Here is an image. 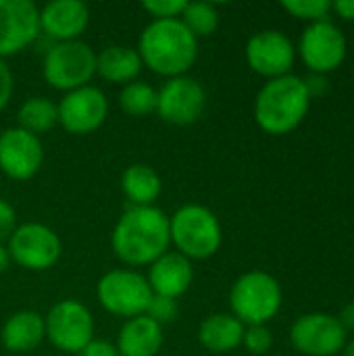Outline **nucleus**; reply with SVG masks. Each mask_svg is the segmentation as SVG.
<instances>
[{
	"mask_svg": "<svg viewBox=\"0 0 354 356\" xmlns=\"http://www.w3.org/2000/svg\"><path fill=\"white\" fill-rule=\"evenodd\" d=\"M338 321L342 323V327L348 332V330H353L354 332V302L351 305H346L342 311H340V315H338Z\"/></svg>",
	"mask_w": 354,
	"mask_h": 356,
	"instance_id": "obj_36",
	"label": "nucleus"
},
{
	"mask_svg": "<svg viewBox=\"0 0 354 356\" xmlns=\"http://www.w3.org/2000/svg\"><path fill=\"white\" fill-rule=\"evenodd\" d=\"M96 296L108 313L134 319L146 313L152 290L144 275L131 269H117L100 277L96 286Z\"/></svg>",
	"mask_w": 354,
	"mask_h": 356,
	"instance_id": "obj_7",
	"label": "nucleus"
},
{
	"mask_svg": "<svg viewBox=\"0 0 354 356\" xmlns=\"http://www.w3.org/2000/svg\"><path fill=\"white\" fill-rule=\"evenodd\" d=\"M88 21L90 10L79 0H52L40 8V31L56 42L79 40Z\"/></svg>",
	"mask_w": 354,
	"mask_h": 356,
	"instance_id": "obj_17",
	"label": "nucleus"
},
{
	"mask_svg": "<svg viewBox=\"0 0 354 356\" xmlns=\"http://www.w3.org/2000/svg\"><path fill=\"white\" fill-rule=\"evenodd\" d=\"M246 60L250 69L263 77H284L290 75L294 65V46L286 33L277 29H265L248 40Z\"/></svg>",
	"mask_w": 354,
	"mask_h": 356,
	"instance_id": "obj_16",
	"label": "nucleus"
},
{
	"mask_svg": "<svg viewBox=\"0 0 354 356\" xmlns=\"http://www.w3.org/2000/svg\"><path fill=\"white\" fill-rule=\"evenodd\" d=\"M303 81H305V88L309 92V98L323 96L328 92V88H330L325 75H321V73H309L307 77H303Z\"/></svg>",
	"mask_w": 354,
	"mask_h": 356,
	"instance_id": "obj_34",
	"label": "nucleus"
},
{
	"mask_svg": "<svg viewBox=\"0 0 354 356\" xmlns=\"http://www.w3.org/2000/svg\"><path fill=\"white\" fill-rule=\"evenodd\" d=\"M44 161V146L38 136L21 129L8 127L0 134V171L10 179L33 177Z\"/></svg>",
	"mask_w": 354,
	"mask_h": 356,
	"instance_id": "obj_14",
	"label": "nucleus"
},
{
	"mask_svg": "<svg viewBox=\"0 0 354 356\" xmlns=\"http://www.w3.org/2000/svg\"><path fill=\"white\" fill-rule=\"evenodd\" d=\"M58 123L69 134H90L98 129L108 115V100L102 90L94 86H83L71 90L58 102Z\"/></svg>",
	"mask_w": 354,
	"mask_h": 356,
	"instance_id": "obj_13",
	"label": "nucleus"
},
{
	"mask_svg": "<svg viewBox=\"0 0 354 356\" xmlns=\"http://www.w3.org/2000/svg\"><path fill=\"white\" fill-rule=\"evenodd\" d=\"M10 265V254H8V248L4 244H0V273H4Z\"/></svg>",
	"mask_w": 354,
	"mask_h": 356,
	"instance_id": "obj_37",
	"label": "nucleus"
},
{
	"mask_svg": "<svg viewBox=\"0 0 354 356\" xmlns=\"http://www.w3.org/2000/svg\"><path fill=\"white\" fill-rule=\"evenodd\" d=\"M290 340L303 355L334 356L346 346V330L334 315L307 313L294 321Z\"/></svg>",
	"mask_w": 354,
	"mask_h": 356,
	"instance_id": "obj_9",
	"label": "nucleus"
},
{
	"mask_svg": "<svg viewBox=\"0 0 354 356\" xmlns=\"http://www.w3.org/2000/svg\"><path fill=\"white\" fill-rule=\"evenodd\" d=\"M17 119H19L17 127L25 129L33 136H40V134L50 131L58 123V108L50 98L33 96L21 104Z\"/></svg>",
	"mask_w": 354,
	"mask_h": 356,
	"instance_id": "obj_24",
	"label": "nucleus"
},
{
	"mask_svg": "<svg viewBox=\"0 0 354 356\" xmlns=\"http://www.w3.org/2000/svg\"><path fill=\"white\" fill-rule=\"evenodd\" d=\"M179 21L190 29V33L198 38L211 35L219 25V13L211 2H188Z\"/></svg>",
	"mask_w": 354,
	"mask_h": 356,
	"instance_id": "obj_26",
	"label": "nucleus"
},
{
	"mask_svg": "<svg viewBox=\"0 0 354 356\" xmlns=\"http://www.w3.org/2000/svg\"><path fill=\"white\" fill-rule=\"evenodd\" d=\"M332 8L346 21H354V0H338L332 4Z\"/></svg>",
	"mask_w": 354,
	"mask_h": 356,
	"instance_id": "obj_35",
	"label": "nucleus"
},
{
	"mask_svg": "<svg viewBox=\"0 0 354 356\" xmlns=\"http://www.w3.org/2000/svg\"><path fill=\"white\" fill-rule=\"evenodd\" d=\"M244 323L230 313H215L200 323L198 340L211 353H232L242 344Z\"/></svg>",
	"mask_w": 354,
	"mask_h": 356,
	"instance_id": "obj_20",
	"label": "nucleus"
},
{
	"mask_svg": "<svg viewBox=\"0 0 354 356\" xmlns=\"http://www.w3.org/2000/svg\"><path fill=\"white\" fill-rule=\"evenodd\" d=\"M159 94L146 81H131L119 94L121 108L131 117H146L156 111Z\"/></svg>",
	"mask_w": 354,
	"mask_h": 356,
	"instance_id": "obj_25",
	"label": "nucleus"
},
{
	"mask_svg": "<svg viewBox=\"0 0 354 356\" xmlns=\"http://www.w3.org/2000/svg\"><path fill=\"white\" fill-rule=\"evenodd\" d=\"M79 356H121L117 346L111 344V342H104V340H92L81 353Z\"/></svg>",
	"mask_w": 354,
	"mask_h": 356,
	"instance_id": "obj_33",
	"label": "nucleus"
},
{
	"mask_svg": "<svg viewBox=\"0 0 354 356\" xmlns=\"http://www.w3.org/2000/svg\"><path fill=\"white\" fill-rule=\"evenodd\" d=\"M146 280H148L152 294L177 298L190 288L194 280V269H192V263L184 254L167 250L163 257H159L150 265Z\"/></svg>",
	"mask_w": 354,
	"mask_h": 356,
	"instance_id": "obj_18",
	"label": "nucleus"
},
{
	"mask_svg": "<svg viewBox=\"0 0 354 356\" xmlns=\"http://www.w3.org/2000/svg\"><path fill=\"white\" fill-rule=\"evenodd\" d=\"M46 338L44 319L33 311H19L2 327V344L10 353H29Z\"/></svg>",
	"mask_w": 354,
	"mask_h": 356,
	"instance_id": "obj_22",
	"label": "nucleus"
},
{
	"mask_svg": "<svg viewBox=\"0 0 354 356\" xmlns=\"http://www.w3.org/2000/svg\"><path fill=\"white\" fill-rule=\"evenodd\" d=\"M46 338L63 353H81L94 340L92 313L79 300H61L44 319Z\"/></svg>",
	"mask_w": 354,
	"mask_h": 356,
	"instance_id": "obj_8",
	"label": "nucleus"
},
{
	"mask_svg": "<svg viewBox=\"0 0 354 356\" xmlns=\"http://www.w3.org/2000/svg\"><path fill=\"white\" fill-rule=\"evenodd\" d=\"M13 96V73L6 67L4 58H0V111L8 104Z\"/></svg>",
	"mask_w": 354,
	"mask_h": 356,
	"instance_id": "obj_32",
	"label": "nucleus"
},
{
	"mask_svg": "<svg viewBox=\"0 0 354 356\" xmlns=\"http://www.w3.org/2000/svg\"><path fill=\"white\" fill-rule=\"evenodd\" d=\"M171 244L188 261L209 259L221 248V225L213 211L202 204H186L169 219Z\"/></svg>",
	"mask_w": 354,
	"mask_h": 356,
	"instance_id": "obj_4",
	"label": "nucleus"
},
{
	"mask_svg": "<svg viewBox=\"0 0 354 356\" xmlns=\"http://www.w3.org/2000/svg\"><path fill=\"white\" fill-rule=\"evenodd\" d=\"M300 56L311 73H330L346 58V38L332 21L311 23L300 38Z\"/></svg>",
	"mask_w": 354,
	"mask_h": 356,
	"instance_id": "obj_11",
	"label": "nucleus"
},
{
	"mask_svg": "<svg viewBox=\"0 0 354 356\" xmlns=\"http://www.w3.org/2000/svg\"><path fill=\"white\" fill-rule=\"evenodd\" d=\"M44 79L63 92L88 86L96 73V52L81 40L56 42L44 54Z\"/></svg>",
	"mask_w": 354,
	"mask_h": 356,
	"instance_id": "obj_6",
	"label": "nucleus"
},
{
	"mask_svg": "<svg viewBox=\"0 0 354 356\" xmlns=\"http://www.w3.org/2000/svg\"><path fill=\"white\" fill-rule=\"evenodd\" d=\"M177 313H179V307H177V300L175 298H167V296H159V294H152L150 302H148V309H146V317H150L154 323H159L161 327L165 323H171L177 319Z\"/></svg>",
	"mask_w": 354,
	"mask_h": 356,
	"instance_id": "obj_28",
	"label": "nucleus"
},
{
	"mask_svg": "<svg viewBox=\"0 0 354 356\" xmlns=\"http://www.w3.org/2000/svg\"><path fill=\"white\" fill-rule=\"evenodd\" d=\"M242 344L252 355H265V353H269V348L273 344V336H271V332L265 325H248L244 330Z\"/></svg>",
	"mask_w": 354,
	"mask_h": 356,
	"instance_id": "obj_29",
	"label": "nucleus"
},
{
	"mask_svg": "<svg viewBox=\"0 0 354 356\" xmlns=\"http://www.w3.org/2000/svg\"><path fill=\"white\" fill-rule=\"evenodd\" d=\"M186 4V0H146L144 8L154 19H179Z\"/></svg>",
	"mask_w": 354,
	"mask_h": 356,
	"instance_id": "obj_30",
	"label": "nucleus"
},
{
	"mask_svg": "<svg viewBox=\"0 0 354 356\" xmlns=\"http://www.w3.org/2000/svg\"><path fill=\"white\" fill-rule=\"evenodd\" d=\"M10 261L19 263L29 271H46L61 257L58 236L42 223H23L17 225L15 234L8 240Z\"/></svg>",
	"mask_w": 354,
	"mask_h": 356,
	"instance_id": "obj_10",
	"label": "nucleus"
},
{
	"mask_svg": "<svg viewBox=\"0 0 354 356\" xmlns=\"http://www.w3.org/2000/svg\"><path fill=\"white\" fill-rule=\"evenodd\" d=\"M169 217L156 207H129L111 238L113 252L131 267L152 265L169 250Z\"/></svg>",
	"mask_w": 354,
	"mask_h": 356,
	"instance_id": "obj_1",
	"label": "nucleus"
},
{
	"mask_svg": "<svg viewBox=\"0 0 354 356\" xmlns=\"http://www.w3.org/2000/svg\"><path fill=\"white\" fill-rule=\"evenodd\" d=\"M142 58L136 48L108 46L96 54V73L111 83H131L142 71Z\"/></svg>",
	"mask_w": 354,
	"mask_h": 356,
	"instance_id": "obj_21",
	"label": "nucleus"
},
{
	"mask_svg": "<svg viewBox=\"0 0 354 356\" xmlns=\"http://www.w3.org/2000/svg\"><path fill=\"white\" fill-rule=\"evenodd\" d=\"M138 54L142 65L171 79L186 75L194 65L198 40L179 19H154L140 35Z\"/></svg>",
	"mask_w": 354,
	"mask_h": 356,
	"instance_id": "obj_2",
	"label": "nucleus"
},
{
	"mask_svg": "<svg viewBox=\"0 0 354 356\" xmlns=\"http://www.w3.org/2000/svg\"><path fill=\"white\" fill-rule=\"evenodd\" d=\"M156 113L163 121L173 125H190L194 123L207 104L204 88L188 75L171 77L159 92Z\"/></svg>",
	"mask_w": 354,
	"mask_h": 356,
	"instance_id": "obj_12",
	"label": "nucleus"
},
{
	"mask_svg": "<svg viewBox=\"0 0 354 356\" xmlns=\"http://www.w3.org/2000/svg\"><path fill=\"white\" fill-rule=\"evenodd\" d=\"M344 356H354V340L344 346Z\"/></svg>",
	"mask_w": 354,
	"mask_h": 356,
	"instance_id": "obj_38",
	"label": "nucleus"
},
{
	"mask_svg": "<svg viewBox=\"0 0 354 356\" xmlns=\"http://www.w3.org/2000/svg\"><path fill=\"white\" fill-rule=\"evenodd\" d=\"M115 346L121 356H156L163 346V327L146 315L127 319Z\"/></svg>",
	"mask_w": 354,
	"mask_h": 356,
	"instance_id": "obj_19",
	"label": "nucleus"
},
{
	"mask_svg": "<svg viewBox=\"0 0 354 356\" xmlns=\"http://www.w3.org/2000/svg\"><path fill=\"white\" fill-rule=\"evenodd\" d=\"M282 6L290 15L311 21V23L325 21L332 10V2H328V0H286V2H282Z\"/></svg>",
	"mask_w": 354,
	"mask_h": 356,
	"instance_id": "obj_27",
	"label": "nucleus"
},
{
	"mask_svg": "<svg viewBox=\"0 0 354 356\" xmlns=\"http://www.w3.org/2000/svg\"><path fill=\"white\" fill-rule=\"evenodd\" d=\"M230 307L244 325H265L282 309V288L273 275L248 271L232 286Z\"/></svg>",
	"mask_w": 354,
	"mask_h": 356,
	"instance_id": "obj_5",
	"label": "nucleus"
},
{
	"mask_svg": "<svg viewBox=\"0 0 354 356\" xmlns=\"http://www.w3.org/2000/svg\"><path fill=\"white\" fill-rule=\"evenodd\" d=\"M15 229H17V213L6 200L0 198V244L10 240Z\"/></svg>",
	"mask_w": 354,
	"mask_h": 356,
	"instance_id": "obj_31",
	"label": "nucleus"
},
{
	"mask_svg": "<svg viewBox=\"0 0 354 356\" xmlns=\"http://www.w3.org/2000/svg\"><path fill=\"white\" fill-rule=\"evenodd\" d=\"M40 35V8L31 0H0V58L29 46Z\"/></svg>",
	"mask_w": 354,
	"mask_h": 356,
	"instance_id": "obj_15",
	"label": "nucleus"
},
{
	"mask_svg": "<svg viewBox=\"0 0 354 356\" xmlns=\"http://www.w3.org/2000/svg\"><path fill=\"white\" fill-rule=\"evenodd\" d=\"M121 188L131 207H154L161 194V177L148 165H129L123 171Z\"/></svg>",
	"mask_w": 354,
	"mask_h": 356,
	"instance_id": "obj_23",
	"label": "nucleus"
},
{
	"mask_svg": "<svg viewBox=\"0 0 354 356\" xmlns=\"http://www.w3.org/2000/svg\"><path fill=\"white\" fill-rule=\"evenodd\" d=\"M309 106L311 98L303 77L284 75L269 79L261 88L255 102V119L263 131L284 136L303 123Z\"/></svg>",
	"mask_w": 354,
	"mask_h": 356,
	"instance_id": "obj_3",
	"label": "nucleus"
}]
</instances>
